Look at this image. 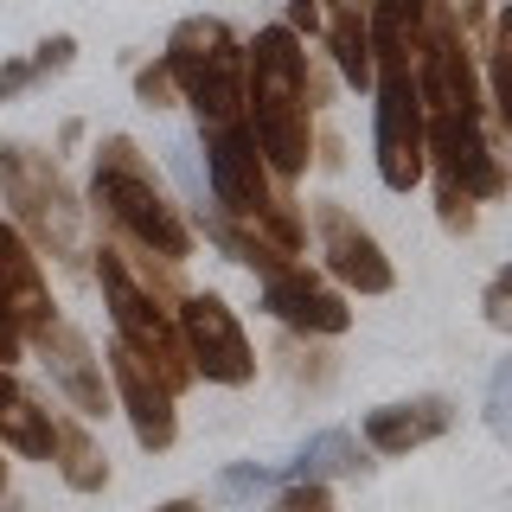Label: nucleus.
<instances>
[{
  "label": "nucleus",
  "instance_id": "f257e3e1",
  "mask_svg": "<svg viewBox=\"0 0 512 512\" xmlns=\"http://www.w3.org/2000/svg\"><path fill=\"white\" fill-rule=\"evenodd\" d=\"M314 90L308 39H295L282 20L244 45V128L276 180H301L314 160Z\"/></svg>",
  "mask_w": 512,
  "mask_h": 512
},
{
  "label": "nucleus",
  "instance_id": "f03ea898",
  "mask_svg": "<svg viewBox=\"0 0 512 512\" xmlns=\"http://www.w3.org/2000/svg\"><path fill=\"white\" fill-rule=\"evenodd\" d=\"M90 205L103 212L116 231L135 244L141 256H160V263L180 269L192 256V224L173 205V192L154 180V167L141 160V148L128 135L96 141V173H90Z\"/></svg>",
  "mask_w": 512,
  "mask_h": 512
},
{
  "label": "nucleus",
  "instance_id": "7ed1b4c3",
  "mask_svg": "<svg viewBox=\"0 0 512 512\" xmlns=\"http://www.w3.org/2000/svg\"><path fill=\"white\" fill-rule=\"evenodd\" d=\"M167 64L180 103H192L199 128H224V122H244V39H237L224 20L212 13H192L167 32Z\"/></svg>",
  "mask_w": 512,
  "mask_h": 512
},
{
  "label": "nucleus",
  "instance_id": "20e7f679",
  "mask_svg": "<svg viewBox=\"0 0 512 512\" xmlns=\"http://www.w3.org/2000/svg\"><path fill=\"white\" fill-rule=\"evenodd\" d=\"M96 282H103V308L116 320V340L180 397L192 384V359H186V340H180V320H173L167 295H154V282H141L135 263L109 244L96 250Z\"/></svg>",
  "mask_w": 512,
  "mask_h": 512
},
{
  "label": "nucleus",
  "instance_id": "39448f33",
  "mask_svg": "<svg viewBox=\"0 0 512 512\" xmlns=\"http://www.w3.org/2000/svg\"><path fill=\"white\" fill-rule=\"evenodd\" d=\"M0 199L13 205L20 237L52 256H84V205L64 186L58 160H45L26 141H0Z\"/></svg>",
  "mask_w": 512,
  "mask_h": 512
},
{
  "label": "nucleus",
  "instance_id": "423d86ee",
  "mask_svg": "<svg viewBox=\"0 0 512 512\" xmlns=\"http://www.w3.org/2000/svg\"><path fill=\"white\" fill-rule=\"evenodd\" d=\"M372 154H378V180L391 192L423 186L429 173V109L416 96L410 64H378L372 77Z\"/></svg>",
  "mask_w": 512,
  "mask_h": 512
},
{
  "label": "nucleus",
  "instance_id": "0eeeda50",
  "mask_svg": "<svg viewBox=\"0 0 512 512\" xmlns=\"http://www.w3.org/2000/svg\"><path fill=\"white\" fill-rule=\"evenodd\" d=\"M173 320H180V340H186L192 378L231 384V391L256 378V346H250L244 320L231 314V301H224V295H212V288H192V295H180Z\"/></svg>",
  "mask_w": 512,
  "mask_h": 512
},
{
  "label": "nucleus",
  "instance_id": "6e6552de",
  "mask_svg": "<svg viewBox=\"0 0 512 512\" xmlns=\"http://www.w3.org/2000/svg\"><path fill=\"white\" fill-rule=\"evenodd\" d=\"M410 71H416V96H423L429 116L480 109V71H474V52H468V26H461V13L448 0L429 13V32L416 45Z\"/></svg>",
  "mask_w": 512,
  "mask_h": 512
},
{
  "label": "nucleus",
  "instance_id": "1a4fd4ad",
  "mask_svg": "<svg viewBox=\"0 0 512 512\" xmlns=\"http://www.w3.org/2000/svg\"><path fill=\"white\" fill-rule=\"evenodd\" d=\"M429 167H436V180L461 186L474 205L512 192V173H506V160L493 154V135H487V122H480V109L429 116Z\"/></svg>",
  "mask_w": 512,
  "mask_h": 512
},
{
  "label": "nucleus",
  "instance_id": "9d476101",
  "mask_svg": "<svg viewBox=\"0 0 512 512\" xmlns=\"http://www.w3.org/2000/svg\"><path fill=\"white\" fill-rule=\"evenodd\" d=\"M314 237H320V256H327V276L346 282L352 295H391L397 288V269H391V256H384V244L346 212V205H333V199L314 205Z\"/></svg>",
  "mask_w": 512,
  "mask_h": 512
},
{
  "label": "nucleus",
  "instance_id": "9b49d317",
  "mask_svg": "<svg viewBox=\"0 0 512 512\" xmlns=\"http://www.w3.org/2000/svg\"><path fill=\"white\" fill-rule=\"evenodd\" d=\"M26 346L39 352V365L52 372V384H58L64 397H71V410L84 416V423L109 416V404H116V397H109V384H103V359H96L90 340H84V333H77L64 314H52L45 327H32V333H26Z\"/></svg>",
  "mask_w": 512,
  "mask_h": 512
},
{
  "label": "nucleus",
  "instance_id": "f8f14e48",
  "mask_svg": "<svg viewBox=\"0 0 512 512\" xmlns=\"http://www.w3.org/2000/svg\"><path fill=\"white\" fill-rule=\"evenodd\" d=\"M103 365H109V391H116V410L128 416L135 442L148 448V455H167V448L180 442V410H173V391H167V384H160L122 340L109 346Z\"/></svg>",
  "mask_w": 512,
  "mask_h": 512
},
{
  "label": "nucleus",
  "instance_id": "ddd939ff",
  "mask_svg": "<svg viewBox=\"0 0 512 512\" xmlns=\"http://www.w3.org/2000/svg\"><path fill=\"white\" fill-rule=\"evenodd\" d=\"M263 314L282 320L288 333H308V340H333V333L352 327L346 295H340L333 282L308 276L301 263H288V269H276V276H263Z\"/></svg>",
  "mask_w": 512,
  "mask_h": 512
},
{
  "label": "nucleus",
  "instance_id": "4468645a",
  "mask_svg": "<svg viewBox=\"0 0 512 512\" xmlns=\"http://www.w3.org/2000/svg\"><path fill=\"white\" fill-rule=\"evenodd\" d=\"M0 314H7L20 333L45 327V320L58 314L39 256H32V244L20 237V224H13V218H0Z\"/></svg>",
  "mask_w": 512,
  "mask_h": 512
},
{
  "label": "nucleus",
  "instance_id": "2eb2a0df",
  "mask_svg": "<svg viewBox=\"0 0 512 512\" xmlns=\"http://www.w3.org/2000/svg\"><path fill=\"white\" fill-rule=\"evenodd\" d=\"M448 429H455V404L448 397H410V404L365 410V448L372 455H410V448L436 442Z\"/></svg>",
  "mask_w": 512,
  "mask_h": 512
},
{
  "label": "nucleus",
  "instance_id": "dca6fc26",
  "mask_svg": "<svg viewBox=\"0 0 512 512\" xmlns=\"http://www.w3.org/2000/svg\"><path fill=\"white\" fill-rule=\"evenodd\" d=\"M0 442L26 461H52V410L13 378V365H0Z\"/></svg>",
  "mask_w": 512,
  "mask_h": 512
},
{
  "label": "nucleus",
  "instance_id": "f3484780",
  "mask_svg": "<svg viewBox=\"0 0 512 512\" xmlns=\"http://www.w3.org/2000/svg\"><path fill=\"white\" fill-rule=\"evenodd\" d=\"M359 474H372V461H365V442L352 436V429H320V436L301 442V455L282 468V487L288 480H359Z\"/></svg>",
  "mask_w": 512,
  "mask_h": 512
},
{
  "label": "nucleus",
  "instance_id": "a211bd4d",
  "mask_svg": "<svg viewBox=\"0 0 512 512\" xmlns=\"http://www.w3.org/2000/svg\"><path fill=\"white\" fill-rule=\"evenodd\" d=\"M52 461L71 493H103L109 487V455L96 448L84 416H52Z\"/></svg>",
  "mask_w": 512,
  "mask_h": 512
},
{
  "label": "nucleus",
  "instance_id": "6ab92c4d",
  "mask_svg": "<svg viewBox=\"0 0 512 512\" xmlns=\"http://www.w3.org/2000/svg\"><path fill=\"white\" fill-rule=\"evenodd\" d=\"M320 32H327L333 71H340L352 90H372L378 58H372V26H365V7H333V20L320 26Z\"/></svg>",
  "mask_w": 512,
  "mask_h": 512
},
{
  "label": "nucleus",
  "instance_id": "aec40b11",
  "mask_svg": "<svg viewBox=\"0 0 512 512\" xmlns=\"http://www.w3.org/2000/svg\"><path fill=\"white\" fill-rule=\"evenodd\" d=\"M487 90H493V116L512 135V7H500L487 26Z\"/></svg>",
  "mask_w": 512,
  "mask_h": 512
},
{
  "label": "nucleus",
  "instance_id": "412c9836",
  "mask_svg": "<svg viewBox=\"0 0 512 512\" xmlns=\"http://www.w3.org/2000/svg\"><path fill=\"white\" fill-rule=\"evenodd\" d=\"M269 487H282V474L256 468V461H237V468L218 474V500H250V493H269Z\"/></svg>",
  "mask_w": 512,
  "mask_h": 512
},
{
  "label": "nucleus",
  "instance_id": "4be33fe9",
  "mask_svg": "<svg viewBox=\"0 0 512 512\" xmlns=\"http://www.w3.org/2000/svg\"><path fill=\"white\" fill-rule=\"evenodd\" d=\"M436 218H442V231H455V237H468L474 224H480L474 199H468L461 186H448V180H436Z\"/></svg>",
  "mask_w": 512,
  "mask_h": 512
},
{
  "label": "nucleus",
  "instance_id": "5701e85b",
  "mask_svg": "<svg viewBox=\"0 0 512 512\" xmlns=\"http://www.w3.org/2000/svg\"><path fill=\"white\" fill-rule=\"evenodd\" d=\"M269 512H340V506H333V493L320 480H288L276 500H269Z\"/></svg>",
  "mask_w": 512,
  "mask_h": 512
},
{
  "label": "nucleus",
  "instance_id": "b1692460",
  "mask_svg": "<svg viewBox=\"0 0 512 512\" xmlns=\"http://www.w3.org/2000/svg\"><path fill=\"white\" fill-rule=\"evenodd\" d=\"M487 429L500 442H512V359L493 372V384H487Z\"/></svg>",
  "mask_w": 512,
  "mask_h": 512
},
{
  "label": "nucleus",
  "instance_id": "393cba45",
  "mask_svg": "<svg viewBox=\"0 0 512 512\" xmlns=\"http://www.w3.org/2000/svg\"><path fill=\"white\" fill-rule=\"evenodd\" d=\"M71 58H77V39H71V32H52V39H45V45H39V52H32L26 64H32V77L45 84V77L71 71Z\"/></svg>",
  "mask_w": 512,
  "mask_h": 512
},
{
  "label": "nucleus",
  "instance_id": "a878e982",
  "mask_svg": "<svg viewBox=\"0 0 512 512\" xmlns=\"http://www.w3.org/2000/svg\"><path fill=\"white\" fill-rule=\"evenodd\" d=\"M135 96H141L148 109H173V103H180V90H173L167 64H141V71H135Z\"/></svg>",
  "mask_w": 512,
  "mask_h": 512
},
{
  "label": "nucleus",
  "instance_id": "bb28decb",
  "mask_svg": "<svg viewBox=\"0 0 512 512\" xmlns=\"http://www.w3.org/2000/svg\"><path fill=\"white\" fill-rule=\"evenodd\" d=\"M480 308H487V320H493L500 333H512V263H506L500 276L487 282V295H480Z\"/></svg>",
  "mask_w": 512,
  "mask_h": 512
},
{
  "label": "nucleus",
  "instance_id": "cd10ccee",
  "mask_svg": "<svg viewBox=\"0 0 512 512\" xmlns=\"http://www.w3.org/2000/svg\"><path fill=\"white\" fill-rule=\"evenodd\" d=\"M320 7H327V0H288V32H295V39H308V32H320L327 20H320Z\"/></svg>",
  "mask_w": 512,
  "mask_h": 512
},
{
  "label": "nucleus",
  "instance_id": "c85d7f7f",
  "mask_svg": "<svg viewBox=\"0 0 512 512\" xmlns=\"http://www.w3.org/2000/svg\"><path fill=\"white\" fill-rule=\"evenodd\" d=\"M32 84H39V77H32V64H26V58H7V64H0V103L26 96Z\"/></svg>",
  "mask_w": 512,
  "mask_h": 512
},
{
  "label": "nucleus",
  "instance_id": "c756f323",
  "mask_svg": "<svg viewBox=\"0 0 512 512\" xmlns=\"http://www.w3.org/2000/svg\"><path fill=\"white\" fill-rule=\"evenodd\" d=\"M13 359H26V333L0 314V365H13Z\"/></svg>",
  "mask_w": 512,
  "mask_h": 512
},
{
  "label": "nucleus",
  "instance_id": "7c9ffc66",
  "mask_svg": "<svg viewBox=\"0 0 512 512\" xmlns=\"http://www.w3.org/2000/svg\"><path fill=\"white\" fill-rule=\"evenodd\" d=\"M154 512H205L199 500H167V506H154Z\"/></svg>",
  "mask_w": 512,
  "mask_h": 512
},
{
  "label": "nucleus",
  "instance_id": "2f4dec72",
  "mask_svg": "<svg viewBox=\"0 0 512 512\" xmlns=\"http://www.w3.org/2000/svg\"><path fill=\"white\" fill-rule=\"evenodd\" d=\"M0 512H20V500H7V493H0Z\"/></svg>",
  "mask_w": 512,
  "mask_h": 512
},
{
  "label": "nucleus",
  "instance_id": "473e14b6",
  "mask_svg": "<svg viewBox=\"0 0 512 512\" xmlns=\"http://www.w3.org/2000/svg\"><path fill=\"white\" fill-rule=\"evenodd\" d=\"M327 7H365V0H327Z\"/></svg>",
  "mask_w": 512,
  "mask_h": 512
},
{
  "label": "nucleus",
  "instance_id": "72a5a7b5",
  "mask_svg": "<svg viewBox=\"0 0 512 512\" xmlns=\"http://www.w3.org/2000/svg\"><path fill=\"white\" fill-rule=\"evenodd\" d=\"M0 493H7V461H0Z\"/></svg>",
  "mask_w": 512,
  "mask_h": 512
}]
</instances>
